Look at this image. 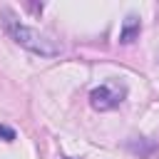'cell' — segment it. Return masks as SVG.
Masks as SVG:
<instances>
[{
    "label": "cell",
    "mask_w": 159,
    "mask_h": 159,
    "mask_svg": "<svg viewBox=\"0 0 159 159\" xmlns=\"http://www.w3.org/2000/svg\"><path fill=\"white\" fill-rule=\"evenodd\" d=\"M0 17H2L5 32H7V35L12 37V42L20 45L22 50L35 52V55H40V57H57V55L62 52V47H60L52 37L42 35L40 30H35V27H30V25H22V22L15 17L12 10L2 7V10H0Z\"/></svg>",
    "instance_id": "cell-1"
},
{
    "label": "cell",
    "mask_w": 159,
    "mask_h": 159,
    "mask_svg": "<svg viewBox=\"0 0 159 159\" xmlns=\"http://www.w3.org/2000/svg\"><path fill=\"white\" fill-rule=\"evenodd\" d=\"M124 94H127V89L119 84H102V87H94L89 92V104L97 112H109V109L122 104Z\"/></svg>",
    "instance_id": "cell-2"
},
{
    "label": "cell",
    "mask_w": 159,
    "mask_h": 159,
    "mask_svg": "<svg viewBox=\"0 0 159 159\" xmlns=\"http://www.w3.org/2000/svg\"><path fill=\"white\" fill-rule=\"evenodd\" d=\"M139 32H142V20H139L134 12H129V15L124 17V22H122L119 42H122V45H129V42H134V40L139 37Z\"/></svg>",
    "instance_id": "cell-3"
},
{
    "label": "cell",
    "mask_w": 159,
    "mask_h": 159,
    "mask_svg": "<svg viewBox=\"0 0 159 159\" xmlns=\"http://www.w3.org/2000/svg\"><path fill=\"white\" fill-rule=\"evenodd\" d=\"M0 139L2 142H15V129L7 124H0Z\"/></svg>",
    "instance_id": "cell-4"
},
{
    "label": "cell",
    "mask_w": 159,
    "mask_h": 159,
    "mask_svg": "<svg viewBox=\"0 0 159 159\" xmlns=\"http://www.w3.org/2000/svg\"><path fill=\"white\" fill-rule=\"evenodd\" d=\"M65 159H72V157H65Z\"/></svg>",
    "instance_id": "cell-5"
}]
</instances>
